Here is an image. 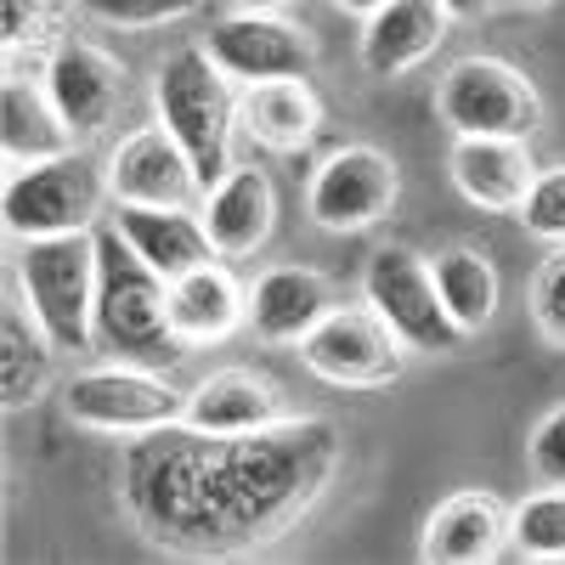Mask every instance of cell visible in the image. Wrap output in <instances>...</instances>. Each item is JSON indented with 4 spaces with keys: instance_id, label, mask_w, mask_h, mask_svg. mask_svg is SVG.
<instances>
[{
    "instance_id": "cell-7",
    "label": "cell",
    "mask_w": 565,
    "mask_h": 565,
    "mask_svg": "<svg viewBox=\"0 0 565 565\" xmlns=\"http://www.w3.org/2000/svg\"><path fill=\"white\" fill-rule=\"evenodd\" d=\"M362 295L402 334V345L418 351V356H458L463 340H469L452 322V311L441 306L430 260L413 255V249H396V244L373 249L367 266H362Z\"/></svg>"
},
{
    "instance_id": "cell-25",
    "label": "cell",
    "mask_w": 565,
    "mask_h": 565,
    "mask_svg": "<svg viewBox=\"0 0 565 565\" xmlns=\"http://www.w3.org/2000/svg\"><path fill=\"white\" fill-rule=\"evenodd\" d=\"M436 271V289H441V306L452 311V322L463 328V334H481V328L498 317V300H503V282H498V266L481 255V249H441L430 260Z\"/></svg>"
},
{
    "instance_id": "cell-10",
    "label": "cell",
    "mask_w": 565,
    "mask_h": 565,
    "mask_svg": "<svg viewBox=\"0 0 565 565\" xmlns=\"http://www.w3.org/2000/svg\"><path fill=\"white\" fill-rule=\"evenodd\" d=\"M402 193V170L385 148H367V141H351V148H334L306 186V215L322 232H367L380 226L396 210Z\"/></svg>"
},
{
    "instance_id": "cell-32",
    "label": "cell",
    "mask_w": 565,
    "mask_h": 565,
    "mask_svg": "<svg viewBox=\"0 0 565 565\" xmlns=\"http://www.w3.org/2000/svg\"><path fill=\"white\" fill-rule=\"evenodd\" d=\"M498 7V0H441V12L452 18V23H476V18H487Z\"/></svg>"
},
{
    "instance_id": "cell-15",
    "label": "cell",
    "mask_w": 565,
    "mask_h": 565,
    "mask_svg": "<svg viewBox=\"0 0 565 565\" xmlns=\"http://www.w3.org/2000/svg\"><path fill=\"white\" fill-rule=\"evenodd\" d=\"M447 175L476 210L503 215V210L526 204L532 181H537V164H532V148L521 136H452Z\"/></svg>"
},
{
    "instance_id": "cell-18",
    "label": "cell",
    "mask_w": 565,
    "mask_h": 565,
    "mask_svg": "<svg viewBox=\"0 0 565 565\" xmlns=\"http://www.w3.org/2000/svg\"><path fill=\"white\" fill-rule=\"evenodd\" d=\"M282 418H289L282 391L266 373H249V367L204 373V380L186 391V413H181V424L210 430V436H249V430H271Z\"/></svg>"
},
{
    "instance_id": "cell-22",
    "label": "cell",
    "mask_w": 565,
    "mask_h": 565,
    "mask_svg": "<svg viewBox=\"0 0 565 565\" xmlns=\"http://www.w3.org/2000/svg\"><path fill=\"white\" fill-rule=\"evenodd\" d=\"M238 125L271 153H300L322 130V97L311 90V79H260L244 85Z\"/></svg>"
},
{
    "instance_id": "cell-12",
    "label": "cell",
    "mask_w": 565,
    "mask_h": 565,
    "mask_svg": "<svg viewBox=\"0 0 565 565\" xmlns=\"http://www.w3.org/2000/svg\"><path fill=\"white\" fill-rule=\"evenodd\" d=\"M204 52L215 57V68L226 79H244V85H260V79H311L317 68V40L289 23L282 12H232L210 29Z\"/></svg>"
},
{
    "instance_id": "cell-20",
    "label": "cell",
    "mask_w": 565,
    "mask_h": 565,
    "mask_svg": "<svg viewBox=\"0 0 565 565\" xmlns=\"http://www.w3.org/2000/svg\"><path fill=\"white\" fill-rule=\"evenodd\" d=\"M238 322H249V295L226 266L204 260L193 271L170 277V328L186 351L238 334Z\"/></svg>"
},
{
    "instance_id": "cell-14",
    "label": "cell",
    "mask_w": 565,
    "mask_h": 565,
    "mask_svg": "<svg viewBox=\"0 0 565 565\" xmlns=\"http://www.w3.org/2000/svg\"><path fill=\"white\" fill-rule=\"evenodd\" d=\"M503 543H509V509L487 487L441 498L418 532V554L430 565H487L503 554Z\"/></svg>"
},
{
    "instance_id": "cell-11",
    "label": "cell",
    "mask_w": 565,
    "mask_h": 565,
    "mask_svg": "<svg viewBox=\"0 0 565 565\" xmlns=\"http://www.w3.org/2000/svg\"><path fill=\"white\" fill-rule=\"evenodd\" d=\"M103 181L114 204H148V210H193L204 193L193 159L164 125H141L119 136L108 148Z\"/></svg>"
},
{
    "instance_id": "cell-30",
    "label": "cell",
    "mask_w": 565,
    "mask_h": 565,
    "mask_svg": "<svg viewBox=\"0 0 565 565\" xmlns=\"http://www.w3.org/2000/svg\"><path fill=\"white\" fill-rule=\"evenodd\" d=\"M532 317L543 328V340L565 351V244L554 260H543V271L532 282Z\"/></svg>"
},
{
    "instance_id": "cell-28",
    "label": "cell",
    "mask_w": 565,
    "mask_h": 565,
    "mask_svg": "<svg viewBox=\"0 0 565 565\" xmlns=\"http://www.w3.org/2000/svg\"><path fill=\"white\" fill-rule=\"evenodd\" d=\"M79 18L103 23V29H164L204 12V0H74Z\"/></svg>"
},
{
    "instance_id": "cell-35",
    "label": "cell",
    "mask_w": 565,
    "mask_h": 565,
    "mask_svg": "<svg viewBox=\"0 0 565 565\" xmlns=\"http://www.w3.org/2000/svg\"><path fill=\"white\" fill-rule=\"evenodd\" d=\"M514 7H554V0H514Z\"/></svg>"
},
{
    "instance_id": "cell-9",
    "label": "cell",
    "mask_w": 565,
    "mask_h": 565,
    "mask_svg": "<svg viewBox=\"0 0 565 565\" xmlns=\"http://www.w3.org/2000/svg\"><path fill=\"white\" fill-rule=\"evenodd\" d=\"M300 362L334 391H385L402 380L407 345L373 306H328V317L300 340Z\"/></svg>"
},
{
    "instance_id": "cell-17",
    "label": "cell",
    "mask_w": 565,
    "mask_h": 565,
    "mask_svg": "<svg viewBox=\"0 0 565 565\" xmlns=\"http://www.w3.org/2000/svg\"><path fill=\"white\" fill-rule=\"evenodd\" d=\"M204 232L221 260H244L255 255L271 226H277V186L260 164H232L210 193H204Z\"/></svg>"
},
{
    "instance_id": "cell-23",
    "label": "cell",
    "mask_w": 565,
    "mask_h": 565,
    "mask_svg": "<svg viewBox=\"0 0 565 565\" xmlns=\"http://www.w3.org/2000/svg\"><path fill=\"white\" fill-rule=\"evenodd\" d=\"M114 226L125 232V244L148 260L159 277H181L204 260H215V244L204 232V215L193 210H148V204H119Z\"/></svg>"
},
{
    "instance_id": "cell-33",
    "label": "cell",
    "mask_w": 565,
    "mask_h": 565,
    "mask_svg": "<svg viewBox=\"0 0 565 565\" xmlns=\"http://www.w3.org/2000/svg\"><path fill=\"white\" fill-rule=\"evenodd\" d=\"M334 12H345V18H373L380 7H391V0H328Z\"/></svg>"
},
{
    "instance_id": "cell-6",
    "label": "cell",
    "mask_w": 565,
    "mask_h": 565,
    "mask_svg": "<svg viewBox=\"0 0 565 565\" xmlns=\"http://www.w3.org/2000/svg\"><path fill=\"white\" fill-rule=\"evenodd\" d=\"M436 114L452 136H521L543 130L537 85L503 57H458L436 85Z\"/></svg>"
},
{
    "instance_id": "cell-26",
    "label": "cell",
    "mask_w": 565,
    "mask_h": 565,
    "mask_svg": "<svg viewBox=\"0 0 565 565\" xmlns=\"http://www.w3.org/2000/svg\"><path fill=\"white\" fill-rule=\"evenodd\" d=\"M74 0H0V52H7V74H23V63L45 68L63 45Z\"/></svg>"
},
{
    "instance_id": "cell-2",
    "label": "cell",
    "mask_w": 565,
    "mask_h": 565,
    "mask_svg": "<svg viewBox=\"0 0 565 565\" xmlns=\"http://www.w3.org/2000/svg\"><path fill=\"white\" fill-rule=\"evenodd\" d=\"M97 351L136 367H170L186 345L170 328V277L141 260L119 226H97Z\"/></svg>"
},
{
    "instance_id": "cell-8",
    "label": "cell",
    "mask_w": 565,
    "mask_h": 565,
    "mask_svg": "<svg viewBox=\"0 0 565 565\" xmlns=\"http://www.w3.org/2000/svg\"><path fill=\"white\" fill-rule=\"evenodd\" d=\"M63 402L79 430L119 436V441L153 436L164 424H181V413H186V396L170 380H159V367H136V362H108V367L74 373Z\"/></svg>"
},
{
    "instance_id": "cell-27",
    "label": "cell",
    "mask_w": 565,
    "mask_h": 565,
    "mask_svg": "<svg viewBox=\"0 0 565 565\" xmlns=\"http://www.w3.org/2000/svg\"><path fill=\"white\" fill-rule=\"evenodd\" d=\"M509 543L526 559H565V487L532 492L509 509Z\"/></svg>"
},
{
    "instance_id": "cell-19",
    "label": "cell",
    "mask_w": 565,
    "mask_h": 565,
    "mask_svg": "<svg viewBox=\"0 0 565 565\" xmlns=\"http://www.w3.org/2000/svg\"><path fill=\"white\" fill-rule=\"evenodd\" d=\"M0 148H7V170L12 164H40V159H63V153L79 148V136L63 119L57 97L45 90V79L7 74V90H0Z\"/></svg>"
},
{
    "instance_id": "cell-4",
    "label": "cell",
    "mask_w": 565,
    "mask_h": 565,
    "mask_svg": "<svg viewBox=\"0 0 565 565\" xmlns=\"http://www.w3.org/2000/svg\"><path fill=\"white\" fill-rule=\"evenodd\" d=\"M18 289L57 351L97 345V232H63V238H29L18 255Z\"/></svg>"
},
{
    "instance_id": "cell-5",
    "label": "cell",
    "mask_w": 565,
    "mask_h": 565,
    "mask_svg": "<svg viewBox=\"0 0 565 565\" xmlns=\"http://www.w3.org/2000/svg\"><path fill=\"white\" fill-rule=\"evenodd\" d=\"M108 199V181L79 164V153L63 159H40V164H12L7 170V238H63V232H97V210Z\"/></svg>"
},
{
    "instance_id": "cell-3",
    "label": "cell",
    "mask_w": 565,
    "mask_h": 565,
    "mask_svg": "<svg viewBox=\"0 0 565 565\" xmlns=\"http://www.w3.org/2000/svg\"><path fill=\"white\" fill-rule=\"evenodd\" d=\"M153 114L186 148L204 193L232 170V125H238V97L232 79L215 68L204 45H181L153 68Z\"/></svg>"
},
{
    "instance_id": "cell-29",
    "label": "cell",
    "mask_w": 565,
    "mask_h": 565,
    "mask_svg": "<svg viewBox=\"0 0 565 565\" xmlns=\"http://www.w3.org/2000/svg\"><path fill=\"white\" fill-rule=\"evenodd\" d=\"M514 215H521V226L532 232V238H543V244H565V164L537 170L526 204L514 210Z\"/></svg>"
},
{
    "instance_id": "cell-21",
    "label": "cell",
    "mask_w": 565,
    "mask_h": 565,
    "mask_svg": "<svg viewBox=\"0 0 565 565\" xmlns=\"http://www.w3.org/2000/svg\"><path fill=\"white\" fill-rule=\"evenodd\" d=\"M328 317V277L311 266H271L249 289V328L266 345H300Z\"/></svg>"
},
{
    "instance_id": "cell-34",
    "label": "cell",
    "mask_w": 565,
    "mask_h": 565,
    "mask_svg": "<svg viewBox=\"0 0 565 565\" xmlns=\"http://www.w3.org/2000/svg\"><path fill=\"white\" fill-rule=\"evenodd\" d=\"M238 12H289V7H300V0H232Z\"/></svg>"
},
{
    "instance_id": "cell-24",
    "label": "cell",
    "mask_w": 565,
    "mask_h": 565,
    "mask_svg": "<svg viewBox=\"0 0 565 565\" xmlns=\"http://www.w3.org/2000/svg\"><path fill=\"white\" fill-rule=\"evenodd\" d=\"M52 367H57V340L40 328L29 300L7 295V311H0V402H7V413L40 402L52 385Z\"/></svg>"
},
{
    "instance_id": "cell-13",
    "label": "cell",
    "mask_w": 565,
    "mask_h": 565,
    "mask_svg": "<svg viewBox=\"0 0 565 565\" xmlns=\"http://www.w3.org/2000/svg\"><path fill=\"white\" fill-rule=\"evenodd\" d=\"M40 79L57 97V108L74 125L79 141L103 136L125 108V68H119V57H108L103 45H90V40H63L52 52V63L40 68Z\"/></svg>"
},
{
    "instance_id": "cell-1",
    "label": "cell",
    "mask_w": 565,
    "mask_h": 565,
    "mask_svg": "<svg viewBox=\"0 0 565 565\" xmlns=\"http://www.w3.org/2000/svg\"><path fill=\"white\" fill-rule=\"evenodd\" d=\"M340 469L328 418H282L249 436H210L164 424L136 436L119 463V492L136 532L170 554H249L289 532Z\"/></svg>"
},
{
    "instance_id": "cell-31",
    "label": "cell",
    "mask_w": 565,
    "mask_h": 565,
    "mask_svg": "<svg viewBox=\"0 0 565 565\" xmlns=\"http://www.w3.org/2000/svg\"><path fill=\"white\" fill-rule=\"evenodd\" d=\"M526 458H532V476H537L543 487H565V402L548 407V413L532 424Z\"/></svg>"
},
{
    "instance_id": "cell-16",
    "label": "cell",
    "mask_w": 565,
    "mask_h": 565,
    "mask_svg": "<svg viewBox=\"0 0 565 565\" xmlns=\"http://www.w3.org/2000/svg\"><path fill=\"white\" fill-rule=\"evenodd\" d=\"M447 12L441 0H391L373 18H362V40H356V63L367 79H402L418 63L436 57V45L447 40Z\"/></svg>"
}]
</instances>
